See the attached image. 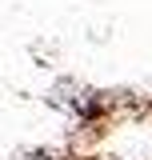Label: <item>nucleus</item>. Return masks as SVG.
I'll return each mask as SVG.
<instances>
[{"mask_svg": "<svg viewBox=\"0 0 152 160\" xmlns=\"http://www.w3.org/2000/svg\"><path fill=\"white\" fill-rule=\"evenodd\" d=\"M24 160H52V156H44V152H36V156H24Z\"/></svg>", "mask_w": 152, "mask_h": 160, "instance_id": "obj_1", "label": "nucleus"}]
</instances>
